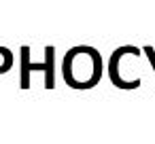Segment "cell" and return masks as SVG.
Wrapping results in <instances>:
<instances>
[{
    "label": "cell",
    "mask_w": 155,
    "mask_h": 144,
    "mask_svg": "<svg viewBox=\"0 0 155 144\" xmlns=\"http://www.w3.org/2000/svg\"><path fill=\"white\" fill-rule=\"evenodd\" d=\"M144 51L149 53V59H151V62H153V66H155V53H153V49H151V47H147Z\"/></svg>",
    "instance_id": "6da1fadb"
}]
</instances>
